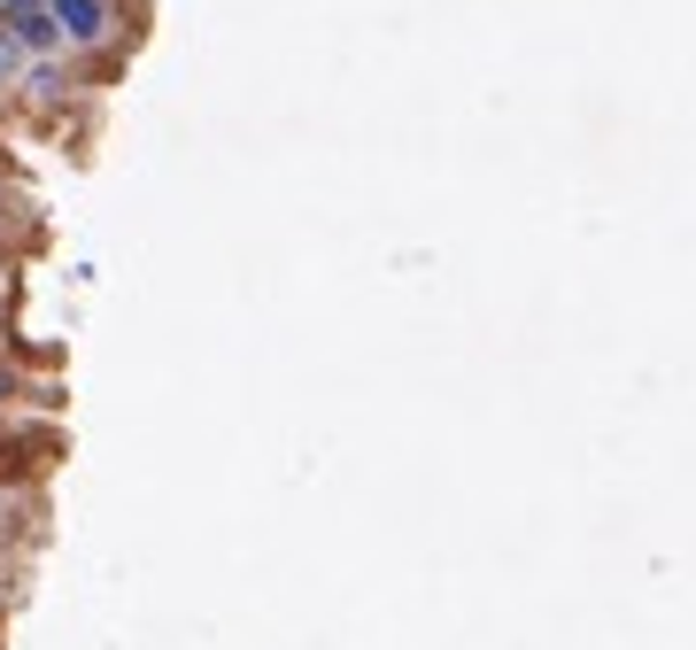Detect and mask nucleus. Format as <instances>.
<instances>
[{
  "label": "nucleus",
  "mask_w": 696,
  "mask_h": 650,
  "mask_svg": "<svg viewBox=\"0 0 696 650\" xmlns=\"http://www.w3.org/2000/svg\"><path fill=\"white\" fill-rule=\"evenodd\" d=\"M0 78H8V47H0Z\"/></svg>",
  "instance_id": "f03ea898"
},
{
  "label": "nucleus",
  "mask_w": 696,
  "mask_h": 650,
  "mask_svg": "<svg viewBox=\"0 0 696 650\" xmlns=\"http://www.w3.org/2000/svg\"><path fill=\"white\" fill-rule=\"evenodd\" d=\"M62 39H109V0H54Z\"/></svg>",
  "instance_id": "f257e3e1"
}]
</instances>
